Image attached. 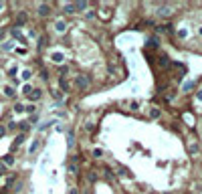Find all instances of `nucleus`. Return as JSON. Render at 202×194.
Returning <instances> with one entry per match:
<instances>
[{
    "mask_svg": "<svg viewBox=\"0 0 202 194\" xmlns=\"http://www.w3.org/2000/svg\"><path fill=\"white\" fill-rule=\"evenodd\" d=\"M192 87H194V83H192V81H188V83H184V91H190Z\"/></svg>",
    "mask_w": 202,
    "mask_h": 194,
    "instance_id": "nucleus-30",
    "label": "nucleus"
},
{
    "mask_svg": "<svg viewBox=\"0 0 202 194\" xmlns=\"http://www.w3.org/2000/svg\"><path fill=\"white\" fill-rule=\"evenodd\" d=\"M85 18H95V10H87V14H85Z\"/></svg>",
    "mask_w": 202,
    "mask_h": 194,
    "instance_id": "nucleus-31",
    "label": "nucleus"
},
{
    "mask_svg": "<svg viewBox=\"0 0 202 194\" xmlns=\"http://www.w3.org/2000/svg\"><path fill=\"white\" fill-rule=\"evenodd\" d=\"M4 134H6V127H0V138H2Z\"/></svg>",
    "mask_w": 202,
    "mask_h": 194,
    "instance_id": "nucleus-37",
    "label": "nucleus"
},
{
    "mask_svg": "<svg viewBox=\"0 0 202 194\" xmlns=\"http://www.w3.org/2000/svg\"><path fill=\"white\" fill-rule=\"evenodd\" d=\"M49 14H51V4L40 2L39 4V16H49Z\"/></svg>",
    "mask_w": 202,
    "mask_h": 194,
    "instance_id": "nucleus-3",
    "label": "nucleus"
},
{
    "mask_svg": "<svg viewBox=\"0 0 202 194\" xmlns=\"http://www.w3.org/2000/svg\"><path fill=\"white\" fill-rule=\"evenodd\" d=\"M28 97H30V99H33V101H39L40 97H43V91H40V89H33Z\"/></svg>",
    "mask_w": 202,
    "mask_h": 194,
    "instance_id": "nucleus-10",
    "label": "nucleus"
},
{
    "mask_svg": "<svg viewBox=\"0 0 202 194\" xmlns=\"http://www.w3.org/2000/svg\"><path fill=\"white\" fill-rule=\"evenodd\" d=\"M4 95L6 97H16V91H14V87H4Z\"/></svg>",
    "mask_w": 202,
    "mask_h": 194,
    "instance_id": "nucleus-17",
    "label": "nucleus"
},
{
    "mask_svg": "<svg viewBox=\"0 0 202 194\" xmlns=\"http://www.w3.org/2000/svg\"><path fill=\"white\" fill-rule=\"evenodd\" d=\"M14 111H16V113H22V111H24V103H14Z\"/></svg>",
    "mask_w": 202,
    "mask_h": 194,
    "instance_id": "nucleus-21",
    "label": "nucleus"
},
{
    "mask_svg": "<svg viewBox=\"0 0 202 194\" xmlns=\"http://www.w3.org/2000/svg\"><path fill=\"white\" fill-rule=\"evenodd\" d=\"M59 87H61V89H65V91H67V89H69V81L65 79L63 75H61V77H59Z\"/></svg>",
    "mask_w": 202,
    "mask_h": 194,
    "instance_id": "nucleus-15",
    "label": "nucleus"
},
{
    "mask_svg": "<svg viewBox=\"0 0 202 194\" xmlns=\"http://www.w3.org/2000/svg\"><path fill=\"white\" fill-rule=\"evenodd\" d=\"M148 194H156V192H148Z\"/></svg>",
    "mask_w": 202,
    "mask_h": 194,
    "instance_id": "nucleus-42",
    "label": "nucleus"
},
{
    "mask_svg": "<svg viewBox=\"0 0 202 194\" xmlns=\"http://www.w3.org/2000/svg\"><path fill=\"white\" fill-rule=\"evenodd\" d=\"M24 111H27V113H34V111H36V107H34V105H24Z\"/></svg>",
    "mask_w": 202,
    "mask_h": 194,
    "instance_id": "nucleus-26",
    "label": "nucleus"
},
{
    "mask_svg": "<svg viewBox=\"0 0 202 194\" xmlns=\"http://www.w3.org/2000/svg\"><path fill=\"white\" fill-rule=\"evenodd\" d=\"M30 91H33V85H28V83H27V85L22 87V93H24V95H30Z\"/></svg>",
    "mask_w": 202,
    "mask_h": 194,
    "instance_id": "nucleus-23",
    "label": "nucleus"
},
{
    "mask_svg": "<svg viewBox=\"0 0 202 194\" xmlns=\"http://www.w3.org/2000/svg\"><path fill=\"white\" fill-rule=\"evenodd\" d=\"M63 10H65V14H75V12H77V10H75V4H73V2L65 4V6H63Z\"/></svg>",
    "mask_w": 202,
    "mask_h": 194,
    "instance_id": "nucleus-12",
    "label": "nucleus"
},
{
    "mask_svg": "<svg viewBox=\"0 0 202 194\" xmlns=\"http://www.w3.org/2000/svg\"><path fill=\"white\" fill-rule=\"evenodd\" d=\"M6 129H16V123H14V121H10V123H8V127Z\"/></svg>",
    "mask_w": 202,
    "mask_h": 194,
    "instance_id": "nucleus-35",
    "label": "nucleus"
},
{
    "mask_svg": "<svg viewBox=\"0 0 202 194\" xmlns=\"http://www.w3.org/2000/svg\"><path fill=\"white\" fill-rule=\"evenodd\" d=\"M51 59H53L55 63H63V61H65V55L59 53V51H55V53H51Z\"/></svg>",
    "mask_w": 202,
    "mask_h": 194,
    "instance_id": "nucleus-8",
    "label": "nucleus"
},
{
    "mask_svg": "<svg viewBox=\"0 0 202 194\" xmlns=\"http://www.w3.org/2000/svg\"><path fill=\"white\" fill-rule=\"evenodd\" d=\"M196 99H198V101H202V89L198 91V93H196Z\"/></svg>",
    "mask_w": 202,
    "mask_h": 194,
    "instance_id": "nucleus-36",
    "label": "nucleus"
},
{
    "mask_svg": "<svg viewBox=\"0 0 202 194\" xmlns=\"http://www.w3.org/2000/svg\"><path fill=\"white\" fill-rule=\"evenodd\" d=\"M148 115H150V117H152V119H158V117H160V115H162V109H160V107H150Z\"/></svg>",
    "mask_w": 202,
    "mask_h": 194,
    "instance_id": "nucleus-5",
    "label": "nucleus"
},
{
    "mask_svg": "<svg viewBox=\"0 0 202 194\" xmlns=\"http://www.w3.org/2000/svg\"><path fill=\"white\" fill-rule=\"evenodd\" d=\"M30 77H33V71H22V79H30Z\"/></svg>",
    "mask_w": 202,
    "mask_h": 194,
    "instance_id": "nucleus-28",
    "label": "nucleus"
},
{
    "mask_svg": "<svg viewBox=\"0 0 202 194\" xmlns=\"http://www.w3.org/2000/svg\"><path fill=\"white\" fill-rule=\"evenodd\" d=\"M20 129H22V132H28V129H30V123H28V121H22V123H20Z\"/></svg>",
    "mask_w": 202,
    "mask_h": 194,
    "instance_id": "nucleus-25",
    "label": "nucleus"
},
{
    "mask_svg": "<svg viewBox=\"0 0 202 194\" xmlns=\"http://www.w3.org/2000/svg\"><path fill=\"white\" fill-rule=\"evenodd\" d=\"M158 30H160V33H172V24H164V27H160Z\"/></svg>",
    "mask_w": 202,
    "mask_h": 194,
    "instance_id": "nucleus-22",
    "label": "nucleus"
},
{
    "mask_svg": "<svg viewBox=\"0 0 202 194\" xmlns=\"http://www.w3.org/2000/svg\"><path fill=\"white\" fill-rule=\"evenodd\" d=\"M172 12H174V6H170V4H164L158 8V16H162V18H168Z\"/></svg>",
    "mask_w": 202,
    "mask_h": 194,
    "instance_id": "nucleus-2",
    "label": "nucleus"
},
{
    "mask_svg": "<svg viewBox=\"0 0 202 194\" xmlns=\"http://www.w3.org/2000/svg\"><path fill=\"white\" fill-rule=\"evenodd\" d=\"M24 22H27V12H20L18 18H16V27H22Z\"/></svg>",
    "mask_w": 202,
    "mask_h": 194,
    "instance_id": "nucleus-14",
    "label": "nucleus"
},
{
    "mask_svg": "<svg viewBox=\"0 0 202 194\" xmlns=\"http://www.w3.org/2000/svg\"><path fill=\"white\" fill-rule=\"evenodd\" d=\"M10 34H12L14 39H18L20 43H24V37H22V34H20V30H18V28H14V30H12V33H10Z\"/></svg>",
    "mask_w": 202,
    "mask_h": 194,
    "instance_id": "nucleus-19",
    "label": "nucleus"
},
{
    "mask_svg": "<svg viewBox=\"0 0 202 194\" xmlns=\"http://www.w3.org/2000/svg\"><path fill=\"white\" fill-rule=\"evenodd\" d=\"M39 146H40V140H33V144H30V146H28V154L33 156L34 152H36V150H39Z\"/></svg>",
    "mask_w": 202,
    "mask_h": 194,
    "instance_id": "nucleus-11",
    "label": "nucleus"
},
{
    "mask_svg": "<svg viewBox=\"0 0 202 194\" xmlns=\"http://www.w3.org/2000/svg\"><path fill=\"white\" fill-rule=\"evenodd\" d=\"M75 160H77V158H73V162H71V164H69V174H77V166H75Z\"/></svg>",
    "mask_w": 202,
    "mask_h": 194,
    "instance_id": "nucleus-20",
    "label": "nucleus"
},
{
    "mask_svg": "<svg viewBox=\"0 0 202 194\" xmlns=\"http://www.w3.org/2000/svg\"><path fill=\"white\" fill-rule=\"evenodd\" d=\"M160 65L162 67H168V57H166V55H162L160 57Z\"/></svg>",
    "mask_w": 202,
    "mask_h": 194,
    "instance_id": "nucleus-24",
    "label": "nucleus"
},
{
    "mask_svg": "<svg viewBox=\"0 0 202 194\" xmlns=\"http://www.w3.org/2000/svg\"><path fill=\"white\" fill-rule=\"evenodd\" d=\"M55 28H57V33H65V28H67V22L63 18H59L57 22H55Z\"/></svg>",
    "mask_w": 202,
    "mask_h": 194,
    "instance_id": "nucleus-7",
    "label": "nucleus"
},
{
    "mask_svg": "<svg viewBox=\"0 0 202 194\" xmlns=\"http://www.w3.org/2000/svg\"><path fill=\"white\" fill-rule=\"evenodd\" d=\"M69 194H79V192H77V188H71V190H69Z\"/></svg>",
    "mask_w": 202,
    "mask_h": 194,
    "instance_id": "nucleus-38",
    "label": "nucleus"
},
{
    "mask_svg": "<svg viewBox=\"0 0 202 194\" xmlns=\"http://www.w3.org/2000/svg\"><path fill=\"white\" fill-rule=\"evenodd\" d=\"M101 156H103V150L95 148V150H93V158H101Z\"/></svg>",
    "mask_w": 202,
    "mask_h": 194,
    "instance_id": "nucleus-27",
    "label": "nucleus"
},
{
    "mask_svg": "<svg viewBox=\"0 0 202 194\" xmlns=\"http://www.w3.org/2000/svg\"><path fill=\"white\" fill-rule=\"evenodd\" d=\"M198 150H200V148H198V144H196V142H192V144L188 146V152H190V154H198Z\"/></svg>",
    "mask_w": 202,
    "mask_h": 194,
    "instance_id": "nucleus-18",
    "label": "nucleus"
},
{
    "mask_svg": "<svg viewBox=\"0 0 202 194\" xmlns=\"http://www.w3.org/2000/svg\"><path fill=\"white\" fill-rule=\"evenodd\" d=\"M24 138H27L24 134H18V135H16V138H14V142H12V146H10V152H14V150H16L22 142H24Z\"/></svg>",
    "mask_w": 202,
    "mask_h": 194,
    "instance_id": "nucleus-4",
    "label": "nucleus"
},
{
    "mask_svg": "<svg viewBox=\"0 0 202 194\" xmlns=\"http://www.w3.org/2000/svg\"><path fill=\"white\" fill-rule=\"evenodd\" d=\"M2 164H4V166H14V158H12V154H6L4 156V158H2Z\"/></svg>",
    "mask_w": 202,
    "mask_h": 194,
    "instance_id": "nucleus-13",
    "label": "nucleus"
},
{
    "mask_svg": "<svg viewBox=\"0 0 202 194\" xmlns=\"http://www.w3.org/2000/svg\"><path fill=\"white\" fill-rule=\"evenodd\" d=\"M75 85H77L79 89H83V91H85V89H89L91 81H89V77H87V75H79V77L75 79Z\"/></svg>",
    "mask_w": 202,
    "mask_h": 194,
    "instance_id": "nucleus-1",
    "label": "nucleus"
},
{
    "mask_svg": "<svg viewBox=\"0 0 202 194\" xmlns=\"http://www.w3.org/2000/svg\"><path fill=\"white\" fill-rule=\"evenodd\" d=\"M158 45H160V43H158V39H156V37H152V39H148V49H156V47H158Z\"/></svg>",
    "mask_w": 202,
    "mask_h": 194,
    "instance_id": "nucleus-16",
    "label": "nucleus"
},
{
    "mask_svg": "<svg viewBox=\"0 0 202 194\" xmlns=\"http://www.w3.org/2000/svg\"><path fill=\"white\" fill-rule=\"evenodd\" d=\"M69 148H73V132H69Z\"/></svg>",
    "mask_w": 202,
    "mask_h": 194,
    "instance_id": "nucleus-33",
    "label": "nucleus"
},
{
    "mask_svg": "<svg viewBox=\"0 0 202 194\" xmlns=\"http://www.w3.org/2000/svg\"><path fill=\"white\" fill-rule=\"evenodd\" d=\"M4 170H6V166H4V164L0 162V172H4Z\"/></svg>",
    "mask_w": 202,
    "mask_h": 194,
    "instance_id": "nucleus-39",
    "label": "nucleus"
},
{
    "mask_svg": "<svg viewBox=\"0 0 202 194\" xmlns=\"http://www.w3.org/2000/svg\"><path fill=\"white\" fill-rule=\"evenodd\" d=\"M75 4V10H77V12H81V10H87V2H85V0H77V2H73Z\"/></svg>",
    "mask_w": 202,
    "mask_h": 194,
    "instance_id": "nucleus-6",
    "label": "nucleus"
},
{
    "mask_svg": "<svg viewBox=\"0 0 202 194\" xmlns=\"http://www.w3.org/2000/svg\"><path fill=\"white\" fill-rule=\"evenodd\" d=\"M119 174L123 176V178H134V174H131V170L125 166H119Z\"/></svg>",
    "mask_w": 202,
    "mask_h": 194,
    "instance_id": "nucleus-9",
    "label": "nucleus"
},
{
    "mask_svg": "<svg viewBox=\"0 0 202 194\" xmlns=\"http://www.w3.org/2000/svg\"><path fill=\"white\" fill-rule=\"evenodd\" d=\"M2 51H12V43H4V45H2Z\"/></svg>",
    "mask_w": 202,
    "mask_h": 194,
    "instance_id": "nucleus-29",
    "label": "nucleus"
},
{
    "mask_svg": "<svg viewBox=\"0 0 202 194\" xmlns=\"http://www.w3.org/2000/svg\"><path fill=\"white\" fill-rule=\"evenodd\" d=\"M53 95H55V99H57V101L63 99V93H61V91H53Z\"/></svg>",
    "mask_w": 202,
    "mask_h": 194,
    "instance_id": "nucleus-32",
    "label": "nucleus"
},
{
    "mask_svg": "<svg viewBox=\"0 0 202 194\" xmlns=\"http://www.w3.org/2000/svg\"><path fill=\"white\" fill-rule=\"evenodd\" d=\"M200 34H202V27H200Z\"/></svg>",
    "mask_w": 202,
    "mask_h": 194,
    "instance_id": "nucleus-41",
    "label": "nucleus"
},
{
    "mask_svg": "<svg viewBox=\"0 0 202 194\" xmlns=\"http://www.w3.org/2000/svg\"><path fill=\"white\" fill-rule=\"evenodd\" d=\"M2 8H4V2H0V10H2Z\"/></svg>",
    "mask_w": 202,
    "mask_h": 194,
    "instance_id": "nucleus-40",
    "label": "nucleus"
},
{
    "mask_svg": "<svg viewBox=\"0 0 202 194\" xmlns=\"http://www.w3.org/2000/svg\"><path fill=\"white\" fill-rule=\"evenodd\" d=\"M40 77H43V79L47 81V79H49V73H47V71H40Z\"/></svg>",
    "mask_w": 202,
    "mask_h": 194,
    "instance_id": "nucleus-34",
    "label": "nucleus"
}]
</instances>
